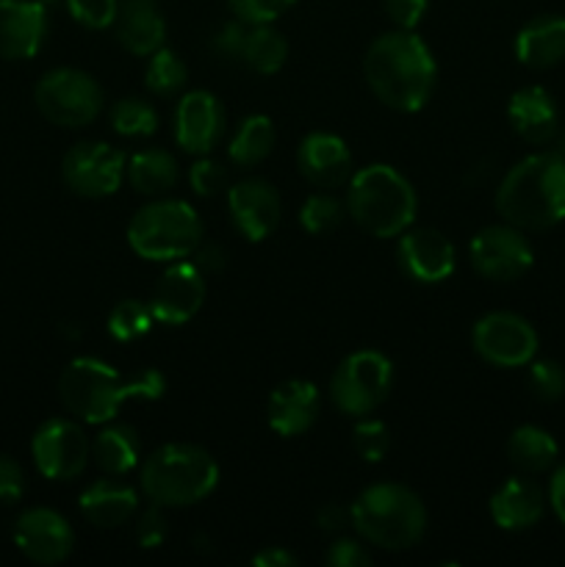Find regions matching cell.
Wrapping results in <instances>:
<instances>
[{
  "instance_id": "cell-8",
  "label": "cell",
  "mask_w": 565,
  "mask_h": 567,
  "mask_svg": "<svg viewBox=\"0 0 565 567\" xmlns=\"http://www.w3.org/2000/svg\"><path fill=\"white\" fill-rule=\"evenodd\" d=\"M393 388V363L377 349H358L347 354L332 371L330 402L349 419L371 415Z\"/></svg>"
},
{
  "instance_id": "cell-39",
  "label": "cell",
  "mask_w": 565,
  "mask_h": 567,
  "mask_svg": "<svg viewBox=\"0 0 565 567\" xmlns=\"http://www.w3.org/2000/svg\"><path fill=\"white\" fill-rule=\"evenodd\" d=\"M64 6L72 20L89 31H103L114 25L116 0H64Z\"/></svg>"
},
{
  "instance_id": "cell-37",
  "label": "cell",
  "mask_w": 565,
  "mask_h": 567,
  "mask_svg": "<svg viewBox=\"0 0 565 567\" xmlns=\"http://www.w3.org/2000/svg\"><path fill=\"white\" fill-rule=\"evenodd\" d=\"M391 430L382 421L363 415L355 424L352 446L358 452V457L366 460V463H380V460H386V454L391 452Z\"/></svg>"
},
{
  "instance_id": "cell-43",
  "label": "cell",
  "mask_w": 565,
  "mask_h": 567,
  "mask_svg": "<svg viewBox=\"0 0 565 567\" xmlns=\"http://www.w3.org/2000/svg\"><path fill=\"white\" fill-rule=\"evenodd\" d=\"M25 471L9 454H0V504H14L25 496Z\"/></svg>"
},
{
  "instance_id": "cell-41",
  "label": "cell",
  "mask_w": 565,
  "mask_h": 567,
  "mask_svg": "<svg viewBox=\"0 0 565 567\" xmlns=\"http://www.w3.org/2000/svg\"><path fill=\"white\" fill-rule=\"evenodd\" d=\"M325 563L330 567H371V551L360 540H349V537H341V540L332 543L325 554Z\"/></svg>"
},
{
  "instance_id": "cell-23",
  "label": "cell",
  "mask_w": 565,
  "mask_h": 567,
  "mask_svg": "<svg viewBox=\"0 0 565 567\" xmlns=\"http://www.w3.org/2000/svg\"><path fill=\"white\" fill-rule=\"evenodd\" d=\"M114 37L127 53L153 55L164 48L166 20L158 0H116Z\"/></svg>"
},
{
  "instance_id": "cell-15",
  "label": "cell",
  "mask_w": 565,
  "mask_h": 567,
  "mask_svg": "<svg viewBox=\"0 0 565 567\" xmlns=\"http://www.w3.org/2000/svg\"><path fill=\"white\" fill-rule=\"evenodd\" d=\"M205 302V275L199 266L175 260L170 269L158 277L153 293H150V310L155 321L166 327H181L199 313Z\"/></svg>"
},
{
  "instance_id": "cell-3",
  "label": "cell",
  "mask_w": 565,
  "mask_h": 567,
  "mask_svg": "<svg viewBox=\"0 0 565 567\" xmlns=\"http://www.w3.org/2000/svg\"><path fill=\"white\" fill-rule=\"evenodd\" d=\"M496 214L524 233L565 221V155L557 150L526 155L496 188Z\"/></svg>"
},
{
  "instance_id": "cell-12",
  "label": "cell",
  "mask_w": 565,
  "mask_h": 567,
  "mask_svg": "<svg viewBox=\"0 0 565 567\" xmlns=\"http://www.w3.org/2000/svg\"><path fill=\"white\" fill-rule=\"evenodd\" d=\"M125 155L105 142H81L61 161V181L83 199H103L125 181Z\"/></svg>"
},
{
  "instance_id": "cell-27",
  "label": "cell",
  "mask_w": 565,
  "mask_h": 567,
  "mask_svg": "<svg viewBox=\"0 0 565 567\" xmlns=\"http://www.w3.org/2000/svg\"><path fill=\"white\" fill-rule=\"evenodd\" d=\"M125 177L131 183V188L142 197H166L172 188L181 181V169H177V161L170 150L150 147L142 153L131 155L125 166Z\"/></svg>"
},
{
  "instance_id": "cell-32",
  "label": "cell",
  "mask_w": 565,
  "mask_h": 567,
  "mask_svg": "<svg viewBox=\"0 0 565 567\" xmlns=\"http://www.w3.org/2000/svg\"><path fill=\"white\" fill-rule=\"evenodd\" d=\"M188 81V66L175 50H155L144 70V83L155 97H177Z\"/></svg>"
},
{
  "instance_id": "cell-48",
  "label": "cell",
  "mask_w": 565,
  "mask_h": 567,
  "mask_svg": "<svg viewBox=\"0 0 565 567\" xmlns=\"http://www.w3.org/2000/svg\"><path fill=\"white\" fill-rule=\"evenodd\" d=\"M253 565H258V567H297V557H294L291 551H286V548L269 546V548H264L260 554H255Z\"/></svg>"
},
{
  "instance_id": "cell-28",
  "label": "cell",
  "mask_w": 565,
  "mask_h": 567,
  "mask_svg": "<svg viewBox=\"0 0 565 567\" xmlns=\"http://www.w3.org/2000/svg\"><path fill=\"white\" fill-rule=\"evenodd\" d=\"M288 59V42L282 39L280 31L271 28V22H260V25H244L242 44H238L236 64L247 66L255 75H275L282 70Z\"/></svg>"
},
{
  "instance_id": "cell-38",
  "label": "cell",
  "mask_w": 565,
  "mask_h": 567,
  "mask_svg": "<svg viewBox=\"0 0 565 567\" xmlns=\"http://www.w3.org/2000/svg\"><path fill=\"white\" fill-rule=\"evenodd\" d=\"M188 183H192L197 197H216V194L230 188L227 169L216 158H208V155H199V161H194L192 169H188Z\"/></svg>"
},
{
  "instance_id": "cell-19",
  "label": "cell",
  "mask_w": 565,
  "mask_h": 567,
  "mask_svg": "<svg viewBox=\"0 0 565 567\" xmlns=\"http://www.w3.org/2000/svg\"><path fill=\"white\" fill-rule=\"evenodd\" d=\"M297 166L299 175L310 186L332 192V188L347 186L349 177H352V153H349L347 142L336 133L314 131L299 142Z\"/></svg>"
},
{
  "instance_id": "cell-35",
  "label": "cell",
  "mask_w": 565,
  "mask_h": 567,
  "mask_svg": "<svg viewBox=\"0 0 565 567\" xmlns=\"http://www.w3.org/2000/svg\"><path fill=\"white\" fill-rule=\"evenodd\" d=\"M343 219V205L332 197L330 192H316L299 208V225L310 233V236H325L332 233Z\"/></svg>"
},
{
  "instance_id": "cell-5",
  "label": "cell",
  "mask_w": 565,
  "mask_h": 567,
  "mask_svg": "<svg viewBox=\"0 0 565 567\" xmlns=\"http://www.w3.org/2000/svg\"><path fill=\"white\" fill-rule=\"evenodd\" d=\"M347 210L355 225L374 238H399L410 230L419 197L408 177L388 164H369L347 183Z\"/></svg>"
},
{
  "instance_id": "cell-11",
  "label": "cell",
  "mask_w": 565,
  "mask_h": 567,
  "mask_svg": "<svg viewBox=\"0 0 565 567\" xmlns=\"http://www.w3.org/2000/svg\"><path fill=\"white\" fill-rule=\"evenodd\" d=\"M537 332L524 316L496 310L482 316L471 330V347L496 369H521L530 365L537 354Z\"/></svg>"
},
{
  "instance_id": "cell-34",
  "label": "cell",
  "mask_w": 565,
  "mask_h": 567,
  "mask_svg": "<svg viewBox=\"0 0 565 567\" xmlns=\"http://www.w3.org/2000/svg\"><path fill=\"white\" fill-rule=\"evenodd\" d=\"M155 324V316L150 305L138 302V299H122L111 308L109 313V332L114 341L131 343L147 336Z\"/></svg>"
},
{
  "instance_id": "cell-17",
  "label": "cell",
  "mask_w": 565,
  "mask_h": 567,
  "mask_svg": "<svg viewBox=\"0 0 565 567\" xmlns=\"http://www.w3.org/2000/svg\"><path fill=\"white\" fill-rule=\"evenodd\" d=\"M175 142L188 155H210L225 136V109L205 89L186 92L175 105Z\"/></svg>"
},
{
  "instance_id": "cell-31",
  "label": "cell",
  "mask_w": 565,
  "mask_h": 567,
  "mask_svg": "<svg viewBox=\"0 0 565 567\" xmlns=\"http://www.w3.org/2000/svg\"><path fill=\"white\" fill-rule=\"evenodd\" d=\"M277 131L275 122L266 114H249L247 120L238 125V131L233 133L230 147H227V158L233 161L242 169H249V166H258L260 161H266L275 150Z\"/></svg>"
},
{
  "instance_id": "cell-14",
  "label": "cell",
  "mask_w": 565,
  "mask_h": 567,
  "mask_svg": "<svg viewBox=\"0 0 565 567\" xmlns=\"http://www.w3.org/2000/svg\"><path fill=\"white\" fill-rule=\"evenodd\" d=\"M227 214L247 241L260 244L280 227L282 199L264 177H244L227 188Z\"/></svg>"
},
{
  "instance_id": "cell-20",
  "label": "cell",
  "mask_w": 565,
  "mask_h": 567,
  "mask_svg": "<svg viewBox=\"0 0 565 567\" xmlns=\"http://www.w3.org/2000/svg\"><path fill=\"white\" fill-rule=\"evenodd\" d=\"M48 37V6L42 0H0V59L25 61Z\"/></svg>"
},
{
  "instance_id": "cell-10",
  "label": "cell",
  "mask_w": 565,
  "mask_h": 567,
  "mask_svg": "<svg viewBox=\"0 0 565 567\" xmlns=\"http://www.w3.org/2000/svg\"><path fill=\"white\" fill-rule=\"evenodd\" d=\"M31 457L39 474L50 482H72L86 471L92 443L78 421L48 419L31 441Z\"/></svg>"
},
{
  "instance_id": "cell-21",
  "label": "cell",
  "mask_w": 565,
  "mask_h": 567,
  "mask_svg": "<svg viewBox=\"0 0 565 567\" xmlns=\"http://www.w3.org/2000/svg\"><path fill=\"white\" fill-rule=\"evenodd\" d=\"M321 413V393L310 380H286L266 402V421L280 437H299L316 424Z\"/></svg>"
},
{
  "instance_id": "cell-13",
  "label": "cell",
  "mask_w": 565,
  "mask_h": 567,
  "mask_svg": "<svg viewBox=\"0 0 565 567\" xmlns=\"http://www.w3.org/2000/svg\"><path fill=\"white\" fill-rule=\"evenodd\" d=\"M469 260L480 277L491 282H513L535 264L530 238L513 225L482 227L469 244Z\"/></svg>"
},
{
  "instance_id": "cell-30",
  "label": "cell",
  "mask_w": 565,
  "mask_h": 567,
  "mask_svg": "<svg viewBox=\"0 0 565 567\" xmlns=\"http://www.w3.org/2000/svg\"><path fill=\"white\" fill-rule=\"evenodd\" d=\"M92 457L100 471L109 476H122L142 463V441L131 426H105L94 435Z\"/></svg>"
},
{
  "instance_id": "cell-24",
  "label": "cell",
  "mask_w": 565,
  "mask_h": 567,
  "mask_svg": "<svg viewBox=\"0 0 565 567\" xmlns=\"http://www.w3.org/2000/svg\"><path fill=\"white\" fill-rule=\"evenodd\" d=\"M546 513V493L526 476H513L491 496V518L504 532H526L541 524Z\"/></svg>"
},
{
  "instance_id": "cell-47",
  "label": "cell",
  "mask_w": 565,
  "mask_h": 567,
  "mask_svg": "<svg viewBox=\"0 0 565 567\" xmlns=\"http://www.w3.org/2000/svg\"><path fill=\"white\" fill-rule=\"evenodd\" d=\"M194 264L199 266V271H222L225 269V249L216 247V244H199L197 249H194Z\"/></svg>"
},
{
  "instance_id": "cell-25",
  "label": "cell",
  "mask_w": 565,
  "mask_h": 567,
  "mask_svg": "<svg viewBox=\"0 0 565 567\" xmlns=\"http://www.w3.org/2000/svg\"><path fill=\"white\" fill-rule=\"evenodd\" d=\"M81 515L97 529H120L136 515L138 493L116 480H97L78 498Z\"/></svg>"
},
{
  "instance_id": "cell-18",
  "label": "cell",
  "mask_w": 565,
  "mask_h": 567,
  "mask_svg": "<svg viewBox=\"0 0 565 567\" xmlns=\"http://www.w3.org/2000/svg\"><path fill=\"white\" fill-rule=\"evenodd\" d=\"M399 266L404 275L421 286H435L452 277L458 255L454 244L432 227H410L399 236Z\"/></svg>"
},
{
  "instance_id": "cell-6",
  "label": "cell",
  "mask_w": 565,
  "mask_h": 567,
  "mask_svg": "<svg viewBox=\"0 0 565 567\" xmlns=\"http://www.w3.org/2000/svg\"><path fill=\"white\" fill-rule=\"evenodd\" d=\"M352 529L369 546L382 551H408L427 532V509L419 493L399 482L371 485L349 507Z\"/></svg>"
},
{
  "instance_id": "cell-33",
  "label": "cell",
  "mask_w": 565,
  "mask_h": 567,
  "mask_svg": "<svg viewBox=\"0 0 565 567\" xmlns=\"http://www.w3.org/2000/svg\"><path fill=\"white\" fill-rule=\"evenodd\" d=\"M109 122L125 138H147L158 131V114L142 97H122L111 105Z\"/></svg>"
},
{
  "instance_id": "cell-42",
  "label": "cell",
  "mask_w": 565,
  "mask_h": 567,
  "mask_svg": "<svg viewBox=\"0 0 565 567\" xmlns=\"http://www.w3.org/2000/svg\"><path fill=\"white\" fill-rule=\"evenodd\" d=\"M166 535H170V524H166L164 507H155V504H150V509L147 513H142V518H138V524H136L138 546L158 548L161 543L166 540Z\"/></svg>"
},
{
  "instance_id": "cell-44",
  "label": "cell",
  "mask_w": 565,
  "mask_h": 567,
  "mask_svg": "<svg viewBox=\"0 0 565 567\" xmlns=\"http://www.w3.org/2000/svg\"><path fill=\"white\" fill-rule=\"evenodd\" d=\"M430 0H386V14L402 31H415L421 20H424Z\"/></svg>"
},
{
  "instance_id": "cell-22",
  "label": "cell",
  "mask_w": 565,
  "mask_h": 567,
  "mask_svg": "<svg viewBox=\"0 0 565 567\" xmlns=\"http://www.w3.org/2000/svg\"><path fill=\"white\" fill-rule=\"evenodd\" d=\"M507 116L513 131L524 138L526 144L546 147L554 144L563 133L559 122V109L552 94L543 86H524L510 97Z\"/></svg>"
},
{
  "instance_id": "cell-4",
  "label": "cell",
  "mask_w": 565,
  "mask_h": 567,
  "mask_svg": "<svg viewBox=\"0 0 565 567\" xmlns=\"http://www.w3.org/2000/svg\"><path fill=\"white\" fill-rule=\"evenodd\" d=\"M219 485V465L194 443H166L144 457L138 471V491L150 504L183 509L205 502Z\"/></svg>"
},
{
  "instance_id": "cell-45",
  "label": "cell",
  "mask_w": 565,
  "mask_h": 567,
  "mask_svg": "<svg viewBox=\"0 0 565 567\" xmlns=\"http://www.w3.org/2000/svg\"><path fill=\"white\" fill-rule=\"evenodd\" d=\"M349 524H352V515H349V507H341V504H327L316 515V526L327 535H336V532L347 529Z\"/></svg>"
},
{
  "instance_id": "cell-26",
  "label": "cell",
  "mask_w": 565,
  "mask_h": 567,
  "mask_svg": "<svg viewBox=\"0 0 565 567\" xmlns=\"http://www.w3.org/2000/svg\"><path fill=\"white\" fill-rule=\"evenodd\" d=\"M515 59L530 70H552L565 61V17L541 14L515 37Z\"/></svg>"
},
{
  "instance_id": "cell-9",
  "label": "cell",
  "mask_w": 565,
  "mask_h": 567,
  "mask_svg": "<svg viewBox=\"0 0 565 567\" xmlns=\"http://www.w3.org/2000/svg\"><path fill=\"white\" fill-rule=\"evenodd\" d=\"M37 109L50 125L83 127L92 125L103 111V89L89 72L75 66H59L39 78L33 89Z\"/></svg>"
},
{
  "instance_id": "cell-29",
  "label": "cell",
  "mask_w": 565,
  "mask_h": 567,
  "mask_svg": "<svg viewBox=\"0 0 565 567\" xmlns=\"http://www.w3.org/2000/svg\"><path fill=\"white\" fill-rule=\"evenodd\" d=\"M507 457L521 474H546L557 465L559 446L543 426L524 424L507 437Z\"/></svg>"
},
{
  "instance_id": "cell-7",
  "label": "cell",
  "mask_w": 565,
  "mask_h": 567,
  "mask_svg": "<svg viewBox=\"0 0 565 567\" xmlns=\"http://www.w3.org/2000/svg\"><path fill=\"white\" fill-rule=\"evenodd\" d=\"M205 227L197 210L183 199L155 197L127 221V244L142 260L175 264L203 244Z\"/></svg>"
},
{
  "instance_id": "cell-1",
  "label": "cell",
  "mask_w": 565,
  "mask_h": 567,
  "mask_svg": "<svg viewBox=\"0 0 565 567\" xmlns=\"http://www.w3.org/2000/svg\"><path fill=\"white\" fill-rule=\"evenodd\" d=\"M363 75L371 94L386 109L415 114L435 92L438 64L430 44L419 33L393 28L377 37L366 50Z\"/></svg>"
},
{
  "instance_id": "cell-36",
  "label": "cell",
  "mask_w": 565,
  "mask_h": 567,
  "mask_svg": "<svg viewBox=\"0 0 565 567\" xmlns=\"http://www.w3.org/2000/svg\"><path fill=\"white\" fill-rule=\"evenodd\" d=\"M526 385L537 402H559L565 396V369L557 360H532L526 371Z\"/></svg>"
},
{
  "instance_id": "cell-40",
  "label": "cell",
  "mask_w": 565,
  "mask_h": 567,
  "mask_svg": "<svg viewBox=\"0 0 565 567\" xmlns=\"http://www.w3.org/2000/svg\"><path fill=\"white\" fill-rule=\"evenodd\" d=\"M297 0H227L233 14L238 20L249 22V25H260V22H275L277 17L286 14Z\"/></svg>"
},
{
  "instance_id": "cell-2",
  "label": "cell",
  "mask_w": 565,
  "mask_h": 567,
  "mask_svg": "<svg viewBox=\"0 0 565 567\" xmlns=\"http://www.w3.org/2000/svg\"><path fill=\"white\" fill-rule=\"evenodd\" d=\"M166 380L158 369L125 377L97 358H75L59 377V399L72 419L83 424H109L127 402H155L164 396Z\"/></svg>"
},
{
  "instance_id": "cell-16",
  "label": "cell",
  "mask_w": 565,
  "mask_h": 567,
  "mask_svg": "<svg viewBox=\"0 0 565 567\" xmlns=\"http://www.w3.org/2000/svg\"><path fill=\"white\" fill-rule=\"evenodd\" d=\"M14 546L37 565H59L75 548V532L70 520L50 507H31L17 518Z\"/></svg>"
},
{
  "instance_id": "cell-46",
  "label": "cell",
  "mask_w": 565,
  "mask_h": 567,
  "mask_svg": "<svg viewBox=\"0 0 565 567\" xmlns=\"http://www.w3.org/2000/svg\"><path fill=\"white\" fill-rule=\"evenodd\" d=\"M548 507L557 515L559 524L565 526V463L557 465L548 480Z\"/></svg>"
}]
</instances>
